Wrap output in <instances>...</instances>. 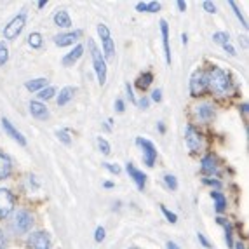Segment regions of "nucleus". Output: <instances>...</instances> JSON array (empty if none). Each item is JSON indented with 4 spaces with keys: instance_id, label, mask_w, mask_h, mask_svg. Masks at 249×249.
I'll return each instance as SVG.
<instances>
[{
    "instance_id": "f257e3e1",
    "label": "nucleus",
    "mask_w": 249,
    "mask_h": 249,
    "mask_svg": "<svg viewBox=\"0 0 249 249\" xmlns=\"http://www.w3.org/2000/svg\"><path fill=\"white\" fill-rule=\"evenodd\" d=\"M208 86L211 88V91H214L216 94H221V96H227L230 91H232V80H230V75L218 67H214L208 73Z\"/></svg>"
},
{
    "instance_id": "f03ea898",
    "label": "nucleus",
    "mask_w": 249,
    "mask_h": 249,
    "mask_svg": "<svg viewBox=\"0 0 249 249\" xmlns=\"http://www.w3.org/2000/svg\"><path fill=\"white\" fill-rule=\"evenodd\" d=\"M88 46H89V49H91L92 65H94V71H96V77H98V82L103 86V84L107 82V63H105V58L101 56L100 49L96 47L94 40H89Z\"/></svg>"
},
{
    "instance_id": "7ed1b4c3",
    "label": "nucleus",
    "mask_w": 249,
    "mask_h": 249,
    "mask_svg": "<svg viewBox=\"0 0 249 249\" xmlns=\"http://www.w3.org/2000/svg\"><path fill=\"white\" fill-rule=\"evenodd\" d=\"M26 25V13L23 11V13H19L16 18H14L11 23H9L7 26H5L4 30V37L7 38V40H14V38L18 37V35L23 32V28H25Z\"/></svg>"
},
{
    "instance_id": "20e7f679",
    "label": "nucleus",
    "mask_w": 249,
    "mask_h": 249,
    "mask_svg": "<svg viewBox=\"0 0 249 249\" xmlns=\"http://www.w3.org/2000/svg\"><path fill=\"white\" fill-rule=\"evenodd\" d=\"M208 73L204 70H199L196 71V73L192 75L190 79V92L192 96H200L206 92V89H208Z\"/></svg>"
},
{
    "instance_id": "39448f33",
    "label": "nucleus",
    "mask_w": 249,
    "mask_h": 249,
    "mask_svg": "<svg viewBox=\"0 0 249 249\" xmlns=\"http://www.w3.org/2000/svg\"><path fill=\"white\" fill-rule=\"evenodd\" d=\"M98 34L101 37V42H103V53H105V58L107 59H112L113 58V53H115V46H113V40H112V35H110V30H108L107 25H98Z\"/></svg>"
},
{
    "instance_id": "423d86ee",
    "label": "nucleus",
    "mask_w": 249,
    "mask_h": 249,
    "mask_svg": "<svg viewBox=\"0 0 249 249\" xmlns=\"http://www.w3.org/2000/svg\"><path fill=\"white\" fill-rule=\"evenodd\" d=\"M185 142H187V146L192 150V152H199L204 146V138L202 134L197 131L194 125H187V134H185Z\"/></svg>"
},
{
    "instance_id": "0eeeda50",
    "label": "nucleus",
    "mask_w": 249,
    "mask_h": 249,
    "mask_svg": "<svg viewBox=\"0 0 249 249\" xmlns=\"http://www.w3.org/2000/svg\"><path fill=\"white\" fill-rule=\"evenodd\" d=\"M136 145L142 146L143 159H145V164L148 167H152L157 160V150H155L154 143L148 142V140H143V138H136Z\"/></svg>"
},
{
    "instance_id": "6e6552de",
    "label": "nucleus",
    "mask_w": 249,
    "mask_h": 249,
    "mask_svg": "<svg viewBox=\"0 0 249 249\" xmlns=\"http://www.w3.org/2000/svg\"><path fill=\"white\" fill-rule=\"evenodd\" d=\"M14 229L19 233H26L32 227H34V216L28 211H18L14 216Z\"/></svg>"
},
{
    "instance_id": "1a4fd4ad",
    "label": "nucleus",
    "mask_w": 249,
    "mask_h": 249,
    "mask_svg": "<svg viewBox=\"0 0 249 249\" xmlns=\"http://www.w3.org/2000/svg\"><path fill=\"white\" fill-rule=\"evenodd\" d=\"M14 209V196L7 188H0V220H4Z\"/></svg>"
},
{
    "instance_id": "9d476101",
    "label": "nucleus",
    "mask_w": 249,
    "mask_h": 249,
    "mask_svg": "<svg viewBox=\"0 0 249 249\" xmlns=\"http://www.w3.org/2000/svg\"><path fill=\"white\" fill-rule=\"evenodd\" d=\"M30 249H51V237L47 232H34L28 237Z\"/></svg>"
},
{
    "instance_id": "9b49d317",
    "label": "nucleus",
    "mask_w": 249,
    "mask_h": 249,
    "mask_svg": "<svg viewBox=\"0 0 249 249\" xmlns=\"http://www.w3.org/2000/svg\"><path fill=\"white\" fill-rule=\"evenodd\" d=\"M125 169H127L129 176L133 178V181L136 183L138 190H145V185H146V175H145V173H142L140 169H136L133 164H127V167H125Z\"/></svg>"
},
{
    "instance_id": "f8f14e48",
    "label": "nucleus",
    "mask_w": 249,
    "mask_h": 249,
    "mask_svg": "<svg viewBox=\"0 0 249 249\" xmlns=\"http://www.w3.org/2000/svg\"><path fill=\"white\" fill-rule=\"evenodd\" d=\"M160 34H162V44H164V56L166 63L171 65V49H169V26L164 19L160 21Z\"/></svg>"
},
{
    "instance_id": "ddd939ff",
    "label": "nucleus",
    "mask_w": 249,
    "mask_h": 249,
    "mask_svg": "<svg viewBox=\"0 0 249 249\" xmlns=\"http://www.w3.org/2000/svg\"><path fill=\"white\" fill-rule=\"evenodd\" d=\"M2 127H4V131H5V133H7L9 136L13 138V140H16V142L19 143V145H23V146L26 145V140H25V136H23V134H21L19 131H18V129L14 127V125L11 124V122L7 121V119H2Z\"/></svg>"
},
{
    "instance_id": "4468645a",
    "label": "nucleus",
    "mask_w": 249,
    "mask_h": 249,
    "mask_svg": "<svg viewBox=\"0 0 249 249\" xmlns=\"http://www.w3.org/2000/svg\"><path fill=\"white\" fill-rule=\"evenodd\" d=\"M200 169H202L204 175H218V162H216V157L206 155V157L200 160Z\"/></svg>"
},
{
    "instance_id": "2eb2a0df",
    "label": "nucleus",
    "mask_w": 249,
    "mask_h": 249,
    "mask_svg": "<svg viewBox=\"0 0 249 249\" xmlns=\"http://www.w3.org/2000/svg\"><path fill=\"white\" fill-rule=\"evenodd\" d=\"M80 32H70V34H61L58 37H54V44L59 47H67V46H71L73 42H77L79 38Z\"/></svg>"
},
{
    "instance_id": "dca6fc26",
    "label": "nucleus",
    "mask_w": 249,
    "mask_h": 249,
    "mask_svg": "<svg viewBox=\"0 0 249 249\" xmlns=\"http://www.w3.org/2000/svg\"><path fill=\"white\" fill-rule=\"evenodd\" d=\"M30 113H32L35 119H38V121H46L47 117H49L46 105H42L40 101H32V103H30Z\"/></svg>"
},
{
    "instance_id": "f3484780",
    "label": "nucleus",
    "mask_w": 249,
    "mask_h": 249,
    "mask_svg": "<svg viewBox=\"0 0 249 249\" xmlns=\"http://www.w3.org/2000/svg\"><path fill=\"white\" fill-rule=\"evenodd\" d=\"M11 171H13V162H11L9 155L0 154V181L7 178L11 175Z\"/></svg>"
},
{
    "instance_id": "a211bd4d",
    "label": "nucleus",
    "mask_w": 249,
    "mask_h": 249,
    "mask_svg": "<svg viewBox=\"0 0 249 249\" xmlns=\"http://www.w3.org/2000/svg\"><path fill=\"white\" fill-rule=\"evenodd\" d=\"M82 54H84V46L79 44V46H75V49L71 51V53H68L67 56L63 58V65H65V67H71L73 63L79 61V58L82 56Z\"/></svg>"
},
{
    "instance_id": "6ab92c4d",
    "label": "nucleus",
    "mask_w": 249,
    "mask_h": 249,
    "mask_svg": "<svg viewBox=\"0 0 249 249\" xmlns=\"http://www.w3.org/2000/svg\"><path fill=\"white\" fill-rule=\"evenodd\" d=\"M54 23H56L59 28H70L71 26L70 14H68L67 11H58V13L54 14Z\"/></svg>"
},
{
    "instance_id": "aec40b11",
    "label": "nucleus",
    "mask_w": 249,
    "mask_h": 249,
    "mask_svg": "<svg viewBox=\"0 0 249 249\" xmlns=\"http://www.w3.org/2000/svg\"><path fill=\"white\" fill-rule=\"evenodd\" d=\"M211 197L213 200H214V208L218 213H223L225 209H227V199H225V196L221 194V192H211Z\"/></svg>"
},
{
    "instance_id": "412c9836",
    "label": "nucleus",
    "mask_w": 249,
    "mask_h": 249,
    "mask_svg": "<svg viewBox=\"0 0 249 249\" xmlns=\"http://www.w3.org/2000/svg\"><path fill=\"white\" fill-rule=\"evenodd\" d=\"M197 115H199V119H202V121H209V119L214 117V110H213L211 105L204 103V105H200V107H197Z\"/></svg>"
},
{
    "instance_id": "4be33fe9",
    "label": "nucleus",
    "mask_w": 249,
    "mask_h": 249,
    "mask_svg": "<svg viewBox=\"0 0 249 249\" xmlns=\"http://www.w3.org/2000/svg\"><path fill=\"white\" fill-rule=\"evenodd\" d=\"M73 94H75V89L73 88H63L61 89V92H59V98H58V105L59 107H65V105L68 103V101L73 98Z\"/></svg>"
},
{
    "instance_id": "5701e85b",
    "label": "nucleus",
    "mask_w": 249,
    "mask_h": 249,
    "mask_svg": "<svg viewBox=\"0 0 249 249\" xmlns=\"http://www.w3.org/2000/svg\"><path fill=\"white\" fill-rule=\"evenodd\" d=\"M152 80H154V75L150 73V71H145L143 75H140V77H138V82H136L138 89H142V91L148 89V86L152 84Z\"/></svg>"
},
{
    "instance_id": "b1692460",
    "label": "nucleus",
    "mask_w": 249,
    "mask_h": 249,
    "mask_svg": "<svg viewBox=\"0 0 249 249\" xmlns=\"http://www.w3.org/2000/svg\"><path fill=\"white\" fill-rule=\"evenodd\" d=\"M136 9L138 11H145V13H157L159 9H160V4L159 2H140V4H136Z\"/></svg>"
},
{
    "instance_id": "393cba45",
    "label": "nucleus",
    "mask_w": 249,
    "mask_h": 249,
    "mask_svg": "<svg viewBox=\"0 0 249 249\" xmlns=\"http://www.w3.org/2000/svg\"><path fill=\"white\" fill-rule=\"evenodd\" d=\"M46 86H47V79H35L25 84V88L28 89V91H42Z\"/></svg>"
},
{
    "instance_id": "a878e982",
    "label": "nucleus",
    "mask_w": 249,
    "mask_h": 249,
    "mask_svg": "<svg viewBox=\"0 0 249 249\" xmlns=\"http://www.w3.org/2000/svg\"><path fill=\"white\" fill-rule=\"evenodd\" d=\"M42 35L38 34V32H34V34H30V37H28V44H30V47H34V49H40L42 47Z\"/></svg>"
},
{
    "instance_id": "bb28decb",
    "label": "nucleus",
    "mask_w": 249,
    "mask_h": 249,
    "mask_svg": "<svg viewBox=\"0 0 249 249\" xmlns=\"http://www.w3.org/2000/svg\"><path fill=\"white\" fill-rule=\"evenodd\" d=\"M54 94H56V89L54 88H44L42 91H38V100L47 101V100H51Z\"/></svg>"
},
{
    "instance_id": "cd10ccee",
    "label": "nucleus",
    "mask_w": 249,
    "mask_h": 249,
    "mask_svg": "<svg viewBox=\"0 0 249 249\" xmlns=\"http://www.w3.org/2000/svg\"><path fill=\"white\" fill-rule=\"evenodd\" d=\"M213 40L216 44H220V46H225V44H230L229 40V34H225V32H218V34L213 35Z\"/></svg>"
},
{
    "instance_id": "c85d7f7f",
    "label": "nucleus",
    "mask_w": 249,
    "mask_h": 249,
    "mask_svg": "<svg viewBox=\"0 0 249 249\" xmlns=\"http://www.w3.org/2000/svg\"><path fill=\"white\" fill-rule=\"evenodd\" d=\"M9 59V49L5 46V42H0V67H4Z\"/></svg>"
},
{
    "instance_id": "c756f323",
    "label": "nucleus",
    "mask_w": 249,
    "mask_h": 249,
    "mask_svg": "<svg viewBox=\"0 0 249 249\" xmlns=\"http://www.w3.org/2000/svg\"><path fill=\"white\" fill-rule=\"evenodd\" d=\"M164 183H166L167 188H171V190H176V188H178L176 176H173V175H166V176H164Z\"/></svg>"
},
{
    "instance_id": "7c9ffc66",
    "label": "nucleus",
    "mask_w": 249,
    "mask_h": 249,
    "mask_svg": "<svg viewBox=\"0 0 249 249\" xmlns=\"http://www.w3.org/2000/svg\"><path fill=\"white\" fill-rule=\"evenodd\" d=\"M98 146H100V150L101 152H103L105 155H108L110 154V143L107 142V140H105V138H98Z\"/></svg>"
},
{
    "instance_id": "2f4dec72",
    "label": "nucleus",
    "mask_w": 249,
    "mask_h": 249,
    "mask_svg": "<svg viewBox=\"0 0 249 249\" xmlns=\"http://www.w3.org/2000/svg\"><path fill=\"white\" fill-rule=\"evenodd\" d=\"M160 209H162V213H164V216L167 218V221H169V223H176V221H178V216H176L175 213H171L166 206H162Z\"/></svg>"
},
{
    "instance_id": "473e14b6",
    "label": "nucleus",
    "mask_w": 249,
    "mask_h": 249,
    "mask_svg": "<svg viewBox=\"0 0 249 249\" xmlns=\"http://www.w3.org/2000/svg\"><path fill=\"white\" fill-rule=\"evenodd\" d=\"M58 138L61 140L65 145H70L71 143V138H70V134H68V131L67 129H63V131H58Z\"/></svg>"
},
{
    "instance_id": "72a5a7b5",
    "label": "nucleus",
    "mask_w": 249,
    "mask_h": 249,
    "mask_svg": "<svg viewBox=\"0 0 249 249\" xmlns=\"http://www.w3.org/2000/svg\"><path fill=\"white\" fill-rule=\"evenodd\" d=\"M230 7H232V9H233V13H235V16H237V18H239V19H241L242 26H244V28H248V23H246V19H244V18H242L241 11H239V9H237L235 2H230Z\"/></svg>"
},
{
    "instance_id": "f704fd0d",
    "label": "nucleus",
    "mask_w": 249,
    "mask_h": 249,
    "mask_svg": "<svg viewBox=\"0 0 249 249\" xmlns=\"http://www.w3.org/2000/svg\"><path fill=\"white\" fill-rule=\"evenodd\" d=\"M94 241L96 242H103L105 241V229H103V227H98V229H96Z\"/></svg>"
},
{
    "instance_id": "c9c22d12",
    "label": "nucleus",
    "mask_w": 249,
    "mask_h": 249,
    "mask_svg": "<svg viewBox=\"0 0 249 249\" xmlns=\"http://www.w3.org/2000/svg\"><path fill=\"white\" fill-rule=\"evenodd\" d=\"M103 166H105V169H108L110 173H113V175H119V173H121V167L113 166V164H110V162H105Z\"/></svg>"
},
{
    "instance_id": "e433bc0d",
    "label": "nucleus",
    "mask_w": 249,
    "mask_h": 249,
    "mask_svg": "<svg viewBox=\"0 0 249 249\" xmlns=\"http://www.w3.org/2000/svg\"><path fill=\"white\" fill-rule=\"evenodd\" d=\"M204 9H206L208 13H213V14L216 13V5L213 4V2H209V0H206V2H204Z\"/></svg>"
},
{
    "instance_id": "4c0bfd02",
    "label": "nucleus",
    "mask_w": 249,
    "mask_h": 249,
    "mask_svg": "<svg viewBox=\"0 0 249 249\" xmlns=\"http://www.w3.org/2000/svg\"><path fill=\"white\" fill-rule=\"evenodd\" d=\"M197 239H199V242H200V244H202L206 249H209V248H211V244H209V242H208V239H206V237H204V233H197Z\"/></svg>"
},
{
    "instance_id": "58836bf2",
    "label": "nucleus",
    "mask_w": 249,
    "mask_h": 249,
    "mask_svg": "<svg viewBox=\"0 0 249 249\" xmlns=\"http://www.w3.org/2000/svg\"><path fill=\"white\" fill-rule=\"evenodd\" d=\"M152 100H154V101H157V103L162 100V91H160V89H155V91L152 92Z\"/></svg>"
},
{
    "instance_id": "ea45409f",
    "label": "nucleus",
    "mask_w": 249,
    "mask_h": 249,
    "mask_svg": "<svg viewBox=\"0 0 249 249\" xmlns=\"http://www.w3.org/2000/svg\"><path fill=\"white\" fill-rule=\"evenodd\" d=\"M125 91H127V98H129V100L133 101V103H136V100H134V94H133V88H131L129 84H125Z\"/></svg>"
},
{
    "instance_id": "a19ab883",
    "label": "nucleus",
    "mask_w": 249,
    "mask_h": 249,
    "mask_svg": "<svg viewBox=\"0 0 249 249\" xmlns=\"http://www.w3.org/2000/svg\"><path fill=\"white\" fill-rule=\"evenodd\" d=\"M115 110H117L119 113L124 112V101H122V100H117V101H115Z\"/></svg>"
},
{
    "instance_id": "79ce46f5",
    "label": "nucleus",
    "mask_w": 249,
    "mask_h": 249,
    "mask_svg": "<svg viewBox=\"0 0 249 249\" xmlns=\"http://www.w3.org/2000/svg\"><path fill=\"white\" fill-rule=\"evenodd\" d=\"M223 49L227 51V53H229L230 56H235V54H237V53H235V49H233V47H232V44H225Z\"/></svg>"
},
{
    "instance_id": "37998d69",
    "label": "nucleus",
    "mask_w": 249,
    "mask_h": 249,
    "mask_svg": "<svg viewBox=\"0 0 249 249\" xmlns=\"http://www.w3.org/2000/svg\"><path fill=\"white\" fill-rule=\"evenodd\" d=\"M204 183H206V185H214V187H220L221 185L220 181H216V179H209V178H204Z\"/></svg>"
},
{
    "instance_id": "c03bdc74",
    "label": "nucleus",
    "mask_w": 249,
    "mask_h": 249,
    "mask_svg": "<svg viewBox=\"0 0 249 249\" xmlns=\"http://www.w3.org/2000/svg\"><path fill=\"white\" fill-rule=\"evenodd\" d=\"M138 105H140L142 108H146V107H148V98H142Z\"/></svg>"
},
{
    "instance_id": "a18cd8bd",
    "label": "nucleus",
    "mask_w": 249,
    "mask_h": 249,
    "mask_svg": "<svg viewBox=\"0 0 249 249\" xmlns=\"http://www.w3.org/2000/svg\"><path fill=\"white\" fill-rule=\"evenodd\" d=\"M176 5H178L179 11H185V9H187V4H185L183 0H178V2H176Z\"/></svg>"
},
{
    "instance_id": "49530a36",
    "label": "nucleus",
    "mask_w": 249,
    "mask_h": 249,
    "mask_svg": "<svg viewBox=\"0 0 249 249\" xmlns=\"http://www.w3.org/2000/svg\"><path fill=\"white\" fill-rule=\"evenodd\" d=\"M5 248V239H4V233L0 232V249Z\"/></svg>"
},
{
    "instance_id": "de8ad7c7",
    "label": "nucleus",
    "mask_w": 249,
    "mask_h": 249,
    "mask_svg": "<svg viewBox=\"0 0 249 249\" xmlns=\"http://www.w3.org/2000/svg\"><path fill=\"white\" fill-rule=\"evenodd\" d=\"M166 246H167V249H179V248H178V244H176V242H171V241L167 242Z\"/></svg>"
},
{
    "instance_id": "09e8293b",
    "label": "nucleus",
    "mask_w": 249,
    "mask_h": 249,
    "mask_svg": "<svg viewBox=\"0 0 249 249\" xmlns=\"http://www.w3.org/2000/svg\"><path fill=\"white\" fill-rule=\"evenodd\" d=\"M46 5H47V0H40V2H38V9L46 7Z\"/></svg>"
},
{
    "instance_id": "8fccbe9b",
    "label": "nucleus",
    "mask_w": 249,
    "mask_h": 249,
    "mask_svg": "<svg viewBox=\"0 0 249 249\" xmlns=\"http://www.w3.org/2000/svg\"><path fill=\"white\" fill-rule=\"evenodd\" d=\"M235 248H237V249H246V246H244V244H242V242H239V244H237V246H235Z\"/></svg>"
},
{
    "instance_id": "3c124183",
    "label": "nucleus",
    "mask_w": 249,
    "mask_h": 249,
    "mask_svg": "<svg viewBox=\"0 0 249 249\" xmlns=\"http://www.w3.org/2000/svg\"><path fill=\"white\" fill-rule=\"evenodd\" d=\"M159 131H160V133H164V131H166V127H164V124H159Z\"/></svg>"
},
{
    "instance_id": "603ef678",
    "label": "nucleus",
    "mask_w": 249,
    "mask_h": 249,
    "mask_svg": "<svg viewBox=\"0 0 249 249\" xmlns=\"http://www.w3.org/2000/svg\"><path fill=\"white\" fill-rule=\"evenodd\" d=\"M105 187H107V188H112V187H113V183H112V181H107V183H105Z\"/></svg>"
},
{
    "instance_id": "864d4df0",
    "label": "nucleus",
    "mask_w": 249,
    "mask_h": 249,
    "mask_svg": "<svg viewBox=\"0 0 249 249\" xmlns=\"http://www.w3.org/2000/svg\"><path fill=\"white\" fill-rule=\"evenodd\" d=\"M181 42H183V44H187V42H188L187 35H183V37H181Z\"/></svg>"
},
{
    "instance_id": "5fc2aeb1",
    "label": "nucleus",
    "mask_w": 249,
    "mask_h": 249,
    "mask_svg": "<svg viewBox=\"0 0 249 249\" xmlns=\"http://www.w3.org/2000/svg\"><path fill=\"white\" fill-rule=\"evenodd\" d=\"M133 249H136V248H133Z\"/></svg>"
}]
</instances>
